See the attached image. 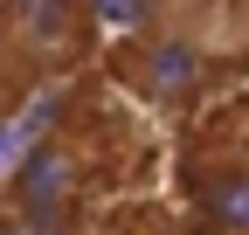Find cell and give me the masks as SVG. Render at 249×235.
<instances>
[{"label": "cell", "instance_id": "277c9868", "mask_svg": "<svg viewBox=\"0 0 249 235\" xmlns=\"http://www.w3.org/2000/svg\"><path fill=\"white\" fill-rule=\"evenodd\" d=\"M83 21H97L104 35H118V42H139L160 21H173V7H166V0H83Z\"/></svg>", "mask_w": 249, "mask_h": 235}, {"label": "cell", "instance_id": "6da1fadb", "mask_svg": "<svg viewBox=\"0 0 249 235\" xmlns=\"http://www.w3.org/2000/svg\"><path fill=\"white\" fill-rule=\"evenodd\" d=\"M124 76L139 83V97H145V104L180 111V104H194V90H201V42L187 35L180 21H160L152 35L132 42V63H124Z\"/></svg>", "mask_w": 249, "mask_h": 235}, {"label": "cell", "instance_id": "8992f818", "mask_svg": "<svg viewBox=\"0 0 249 235\" xmlns=\"http://www.w3.org/2000/svg\"><path fill=\"white\" fill-rule=\"evenodd\" d=\"M0 235H28V228H21V221H14V215H0Z\"/></svg>", "mask_w": 249, "mask_h": 235}, {"label": "cell", "instance_id": "52a82bcc", "mask_svg": "<svg viewBox=\"0 0 249 235\" xmlns=\"http://www.w3.org/2000/svg\"><path fill=\"white\" fill-rule=\"evenodd\" d=\"M145 235H187V228H145Z\"/></svg>", "mask_w": 249, "mask_h": 235}, {"label": "cell", "instance_id": "3957f363", "mask_svg": "<svg viewBox=\"0 0 249 235\" xmlns=\"http://www.w3.org/2000/svg\"><path fill=\"white\" fill-rule=\"evenodd\" d=\"M14 28L35 55H62L83 28V0H14Z\"/></svg>", "mask_w": 249, "mask_h": 235}, {"label": "cell", "instance_id": "5b68a950", "mask_svg": "<svg viewBox=\"0 0 249 235\" xmlns=\"http://www.w3.org/2000/svg\"><path fill=\"white\" fill-rule=\"evenodd\" d=\"M201 208H208V221H214V228H229V235H249V166H229V173H214Z\"/></svg>", "mask_w": 249, "mask_h": 235}, {"label": "cell", "instance_id": "7a4b0ae2", "mask_svg": "<svg viewBox=\"0 0 249 235\" xmlns=\"http://www.w3.org/2000/svg\"><path fill=\"white\" fill-rule=\"evenodd\" d=\"M70 201H76V173H70L62 145H42V152H28L14 166V221L28 235H62Z\"/></svg>", "mask_w": 249, "mask_h": 235}]
</instances>
